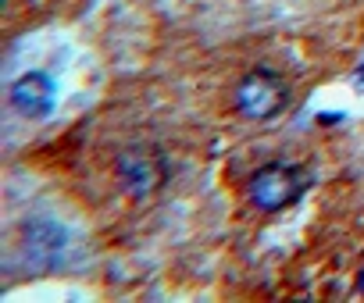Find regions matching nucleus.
I'll return each mask as SVG.
<instances>
[{
    "mask_svg": "<svg viewBox=\"0 0 364 303\" xmlns=\"http://www.w3.org/2000/svg\"><path fill=\"white\" fill-rule=\"evenodd\" d=\"M307 189V172L296 165H264L250 179V197L261 211H282Z\"/></svg>",
    "mask_w": 364,
    "mask_h": 303,
    "instance_id": "nucleus-1",
    "label": "nucleus"
},
{
    "mask_svg": "<svg viewBox=\"0 0 364 303\" xmlns=\"http://www.w3.org/2000/svg\"><path fill=\"white\" fill-rule=\"evenodd\" d=\"M357 289H360V292H364V275H360V282H357Z\"/></svg>",
    "mask_w": 364,
    "mask_h": 303,
    "instance_id": "nucleus-6",
    "label": "nucleus"
},
{
    "mask_svg": "<svg viewBox=\"0 0 364 303\" xmlns=\"http://www.w3.org/2000/svg\"><path fill=\"white\" fill-rule=\"evenodd\" d=\"M353 86H357V89H364V68H360V72L353 75Z\"/></svg>",
    "mask_w": 364,
    "mask_h": 303,
    "instance_id": "nucleus-5",
    "label": "nucleus"
},
{
    "mask_svg": "<svg viewBox=\"0 0 364 303\" xmlns=\"http://www.w3.org/2000/svg\"><path fill=\"white\" fill-rule=\"evenodd\" d=\"M118 172H122L125 189L136 197H143L164 182V161L157 154H150V150H129V154H122Z\"/></svg>",
    "mask_w": 364,
    "mask_h": 303,
    "instance_id": "nucleus-3",
    "label": "nucleus"
},
{
    "mask_svg": "<svg viewBox=\"0 0 364 303\" xmlns=\"http://www.w3.org/2000/svg\"><path fill=\"white\" fill-rule=\"evenodd\" d=\"M11 104H15V111L26 114V118H43V114L50 111V104H54V86H50V79L40 75V72L22 75V79L11 86Z\"/></svg>",
    "mask_w": 364,
    "mask_h": 303,
    "instance_id": "nucleus-4",
    "label": "nucleus"
},
{
    "mask_svg": "<svg viewBox=\"0 0 364 303\" xmlns=\"http://www.w3.org/2000/svg\"><path fill=\"white\" fill-rule=\"evenodd\" d=\"M286 104H289V86H286L275 72H268V68L250 72V75L240 82V89H236V107H240L250 121H268V118H275Z\"/></svg>",
    "mask_w": 364,
    "mask_h": 303,
    "instance_id": "nucleus-2",
    "label": "nucleus"
}]
</instances>
